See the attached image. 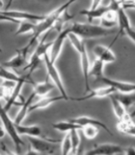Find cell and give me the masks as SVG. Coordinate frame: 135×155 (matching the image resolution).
Masks as SVG:
<instances>
[{
	"label": "cell",
	"instance_id": "1",
	"mask_svg": "<svg viewBox=\"0 0 135 155\" xmlns=\"http://www.w3.org/2000/svg\"><path fill=\"white\" fill-rule=\"evenodd\" d=\"M70 28L71 33L80 37L82 40L83 39L106 37L115 33L113 29H106L101 27L100 25H96V24H91V23L75 22L74 24H71Z\"/></svg>",
	"mask_w": 135,
	"mask_h": 155
},
{
	"label": "cell",
	"instance_id": "2",
	"mask_svg": "<svg viewBox=\"0 0 135 155\" xmlns=\"http://www.w3.org/2000/svg\"><path fill=\"white\" fill-rule=\"evenodd\" d=\"M49 32H46V34L41 37L42 39H40L37 47L35 48L31 53V56L29 58L28 62L26 63V65L24 66V71H29L28 76H30L33 74L34 72L36 71V69L38 68V66L40 65V63L42 61V59H43V56H45L46 53H47L49 51V48L52 45V42H46V38H47V36L49 35Z\"/></svg>",
	"mask_w": 135,
	"mask_h": 155
},
{
	"label": "cell",
	"instance_id": "3",
	"mask_svg": "<svg viewBox=\"0 0 135 155\" xmlns=\"http://www.w3.org/2000/svg\"><path fill=\"white\" fill-rule=\"evenodd\" d=\"M0 120H1V123L4 126L5 130H6V134H8L9 137L13 140L17 149V153L19 154L21 152V148L24 147V142L17 133V125L14 123V121L11 119L10 115L8 114V111L4 110L1 104H0Z\"/></svg>",
	"mask_w": 135,
	"mask_h": 155
},
{
	"label": "cell",
	"instance_id": "4",
	"mask_svg": "<svg viewBox=\"0 0 135 155\" xmlns=\"http://www.w3.org/2000/svg\"><path fill=\"white\" fill-rule=\"evenodd\" d=\"M43 60H45V63H46L47 78L52 81V84L57 87V89L59 90V92L61 93V96L63 97V98H64L66 101L70 100V97L68 96V93H67L66 88H65L64 82H63L62 77H61L60 73L56 68L54 63L50 62L49 57H48V52L46 53L45 56H43Z\"/></svg>",
	"mask_w": 135,
	"mask_h": 155
},
{
	"label": "cell",
	"instance_id": "5",
	"mask_svg": "<svg viewBox=\"0 0 135 155\" xmlns=\"http://www.w3.org/2000/svg\"><path fill=\"white\" fill-rule=\"evenodd\" d=\"M25 84H35V82H33V81L30 80V76H28V75L22 76V79L17 82L16 88L14 89V91L9 95V97L6 99V101H7L6 104L3 106L4 110L6 111H8L14 105H20L21 106L24 103V101L25 100L22 99V97L20 95V92L23 88V85Z\"/></svg>",
	"mask_w": 135,
	"mask_h": 155
},
{
	"label": "cell",
	"instance_id": "6",
	"mask_svg": "<svg viewBox=\"0 0 135 155\" xmlns=\"http://www.w3.org/2000/svg\"><path fill=\"white\" fill-rule=\"evenodd\" d=\"M109 2H102V1H93L92 5L89 9L82 10L79 12L80 15L85 16L88 21L91 22L92 21H94L96 18H101L103 17V15L109 11Z\"/></svg>",
	"mask_w": 135,
	"mask_h": 155
},
{
	"label": "cell",
	"instance_id": "7",
	"mask_svg": "<svg viewBox=\"0 0 135 155\" xmlns=\"http://www.w3.org/2000/svg\"><path fill=\"white\" fill-rule=\"evenodd\" d=\"M70 32H71L70 27L63 29L61 32H59L55 40L52 42V45L49 48V51H48V57H49L50 62L55 64L56 60L59 58L62 52V50H63L64 43L66 41V39L68 38V35H69Z\"/></svg>",
	"mask_w": 135,
	"mask_h": 155
},
{
	"label": "cell",
	"instance_id": "8",
	"mask_svg": "<svg viewBox=\"0 0 135 155\" xmlns=\"http://www.w3.org/2000/svg\"><path fill=\"white\" fill-rule=\"evenodd\" d=\"M17 131L20 137L21 136H27V137H32V138H40V139L46 140L48 142L53 143H61V140H53L51 138L46 137V135L42 134L41 127L38 125L19 124V125H17Z\"/></svg>",
	"mask_w": 135,
	"mask_h": 155
},
{
	"label": "cell",
	"instance_id": "9",
	"mask_svg": "<svg viewBox=\"0 0 135 155\" xmlns=\"http://www.w3.org/2000/svg\"><path fill=\"white\" fill-rule=\"evenodd\" d=\"M124 149L119 144L115 143H100L87 151L85 155H118L124 153Z\"/></svg>",
	"mask_w": 135,
	"mask_h": 155
},
{
	"label": "cell",
	"instance_id": "10",
	"mask_svg": "<svg viewBox=\"0 0 135 155\" xmlns=\"http://www.w3.org/2000/svg\"><path fill=\"white\" fill-rule=\"evenodd\" d=\"M0 15L8 18H11L14 21H28L34 23H38L42 21L45 16H41V15H35L27 12H22V11H9V10H5V11H0Z\"/></svg>",
	"mask_w": 135,
	"mask_h": 155
},
{
	"label": "cell",
	"instance_id": "11",
	"mask_svg": "<svg viewBox=\"0 0 135 155\" xmlns=\"http://www.w3.org/2000/svg\"><path fill=\"white\" fill-rule=\"evenodd\" d=\"M99 81H101L103 84H105V85L111 86L112 88H114L116 93L128 94V93H133V92H135V84H133V82L116 81V80H112V79H109V78H105V77L100 78Z\"/></svg>",
	"mask_w": 135,
	"mask_h": 155
},
{
	"label": "cell",
	"instance_id": "12",
	"mask_svg": "<svg viewBox=\"0 0 135 155\" xmlns=\"http://www.w3.org/2000/svg\"><path fill=\"white\" fill-rule=\"evenodd\" d=\"M29 138V143H30V147L34 149L35 151L39 152L40 154L45 153V154H49L51 155L53 152L55 151V144L48 142L46 140L40 139V138Z\"/></svg>",
	"mask_w": 135,
	"mask_h": 155
},
{
	"label": "cell",
	"instance_id": "13",
	"mask_svg": "<svg viewBox=\"0 0 135 155\" xmlns=\"http://www.w3.org/2000/svg\"><path fill=\"white\" fill-rule=\"evenodd\" d=\"M116 94V91L114 88H112L111 86L105 85L99 88L90 90L86 93V95L81 96V97H74V98H70L71 100L74 101H86L90 100L93 98H103V97H110L111 95Z\"/></svg>",
	"mask_w": 135,
	"mask_h": 155
},
{
	"label": "cell",
	"instance_id": "14",
	"mask_svg": "<svg viewBox=\"0 0 135 155\" xmlns=\"http://www.w3.org/2000/svg\"><path fill=\"white\" fill-rule=\"evenodd\" d=\"M117 18H118V22H117V25H118V32L116 34V37L115 39L111 43V45L109 47H111L113 44L118 40V38L121 36H124L125 35V32L127 30H128L129 28H131V22H130L129 18L127 15V12L125 10L121 7L118 11H117Z\"/></svg>",
	"mask_w": 135,
	"mask_h": 155
},
{
	"label": "cell",
	"instance_id": "15",
	"mask_svg": "<svg viewBox=\"0 0 135 155\" xmlns=\"http://www.w3.org/2000/svg\"><path fill=\"white\" fill-rule=\"evenodd\" d=\"M70 121H71L72 123L77 124L81 126V127H84V126L87 125H91V126H96V127L103 129L104 131H106L110 136H113V133L111 132L110 128L108 127L105 123H103L102 121H100L99 119H96L94 117H91V116H87V115H83V116H79V117H75V118H71L70 119Z\"/></svg>",
	"mask_w": 135,
	"mask_h": 155
},
{
	"label": "cell",
	"instance_id": "16",
	"mask_svg": "<svg viewBox=\"0 0 135 155\" xmlns=\"http://www.w3.org/2000/svg\"><path fill=\"white\" fill-rule=\"evenodd\" d=\"M94 54L96 57L105 63H113L116 60V55L111 50L110 47H106L103 45H96L94 47Z\"/></svg>",
	"mask_w": 135,
	"mask_h": 155
},
{
	"label": "cell",
	"instance_id": "17",
	"mask_svg": "<svg viewBox=\"0 0 135 155\" xmlns=\"http://www.w3.org/2000/svg\"><path fill=\"white\" fill-rule=\"evenodd\" d=\"M80 65H81V71H82V75H83L84 78V81H85V87H86V93L88 91H90V82H89V71H90V58L88 55V51H87L86 47L83 48L80 53Z\"/></svg>",
	"mask_w": 135,
	"mask_h": 155
},
{
	"label": "cell",
	"instance_id": "18",
	"mask_svg": "<svg viewBox=\"0 0 135 155\" xmlns=\"http://www.w3.org/2000/svg\"><path fill=\"white\" fill-rule=\"evenodd\" d=\"M61 100H65L61 95L55 96V97H46V96L42 97V98H39L38 100H36L30 106V108H29V113H32V111L37 110L46 109L48 107H50L53 103H55L57 101H61Z\"/></svg>",
	"mask_w": 135,
	"mask_h": 155
},
{
	"label": "cell",
	"instance_id": "19",
	"mask_svg": "<svg viewBox=\"0 0 135 155\" xmlns=\"http://www.w3.org/2000/svg\"><path fill=\"white\" fill-rule=\"evenodd\" d=\"M26 54L24 53L21 50H17L16 51V54H14L11 59L6 61L3 64H1L4 68H7L9 70H14V69H17V68L23 66L26 63Z\"/></svg>",
	"mask_w": 135,
	"mask_h": 155
},
{
	"label": "cell",
	"instance_id": "20",
	"mask_svg": "<svg viewBox=\"0 0 135 155\" xmlns=\"http://www.w3.org/2000/svg\"><path fill=\"white\" fill-rule=\"evenodd\" d=\"M54 86L55 85L52 84V81L48 78H46L43 81L34 84L33 92L36 94V98H42V97H46L49 92H51Z\"/></svg>",
	"mask_w": 135,
	"mask_h": 155
},
{
	"label": "cell",
	"instance_id": "21",
	"mask_svg": "<svg viewBox=\"0 0 135 155\" xmlns=\"http://www.w3.org/2000/svg\"><path fill=\"white\" fill-rule=\"evenodd\" d=\"M35 98H36V94L34 93V92H32V94L28 97V99L24 101V103L20 107V110H18L17 114L16 115V118L14 120L16 125L22 124L24 119L26 118L27 114H29V108H30V106L33 104V101Z\"/></svg>",
	"mask_w": 135,
	"mask_h": 155
},
{
	"label": "cell",
	"instance_id": "22",
	"mask_svg": "<svg viewBox=\"0 0 135 155\" xmlns=\"http://www.w3.org/2000/svg\"><path fill=\"white\" fill-rule=\"evenodd\" d=\"M109 98L111 100V105H112L113 111L118 121H122L127 118H130L129 114H127V110L124 108V105L121 103L117 98H116L115 95H111Z\"/></svg>",
	"mask_w": 135,
	"mask_h": 155
},
{
	"label": "cell",
	"instance_id": "23",
	"mask_svg": "<svg viewBox=\"0 0 135 155\" xmlns=\"http://www.w3.org/2000/svg\"><path fill=\"white\" fill-rule=\"evenodd\" d=\"M99 21H100L101 27L106 28V29H113L117 25V22H118L117 13L109 9V11L106 12Z\"/></svg>",
	"mask_w": 135,
	"mask_h": 155
},
{
	"label": "cell",
	"instance_id": "24",
	"mask_svg": "<svg viewBox=\"0 0 135 155\" xmlns=\"http://www.w3.org/2000/svg\"><path fill=\"white\" fill-rule=\"evenodd\" d=\"M117 129L120 133L127 136L135 137V123L131 118H127L122 121H118Z\"/></svg>",
	"mask_w": 135,
	"mask_h": 155
},
{
	"label": "cell",
	"instance_id": "25",
	"mask_svg": "<svg viewBox=\"0 0 135 155\" xmlns=\"http://www.w3.org/2000/svg\"><path fill=\"white\" fill-rule=\"evenodd\" d=\"M52 127H53V129L57 130L58 132L66 133V134L70 133V132H71V131H74V130L80 131L82 129L81 126L72 123L71 121H70V120H68V121H58V122L53 123Z\"/></svg>",
	"mask_w": 135,
	"mask_h": 155
},
{
	"label": "cell",
	"instance_id": "26",
	"mask_svg": "<svg viewBox=\"0 0 135 155\" xmlns=\"http://www.w3.org/2000/svg\"><path fill=\"white\" fill-rule=\"evenodd\" d=\"M104 63L100 61L98 58H96L94 60L93 64L90 66L89 71V77H95L96 79L99 80L100 78L104 77L103 75V69H104Z\"/></svg>",
	"mask_w": 135,
	"mask_h": 155
},
{
	"label": "cell",
	"instance_id": "27",
	"mask_svg": "<svg viewBox=\"0 0 135 155\" xmlns=\"http://www.w3.org/2000/svg\"><path fill=\"white\" fill-rule=\"evenodd\" d=\"M37 23H34L28 21H21L18 23V28L16 31V33L14 34V36H18V35H23V34H27V33H34L36 29Z\"/></svg>",
	"mask_w": 135,
	"mask_h": 155
},
{
	"label": "cell",
	"instance_id": "28",
	"mask_svg": "<svg viewBox=\"0 0 135 155\" xmlns=\"http://www.w3.org/2000/svg\"><path fill=\"white\" fill-rule=\"evenodd\" d=\"M67 39H69L71 45L74 47L75 51L78 52V53H80L82 51H83V48L86 47L84 41L82 40L80 37H78L77 35H75V34L71 33V32L69 33V35H68V38Z\"/></svg>",
	"mask_w": 135,
	"mask_h": 155
},
{
	"label": "cell",
	"instance_id": "29",
	"mask_svg": "<svg viewBox=\"0 0 135 155\" xmlns=\"http://www.w3.org/2000/svg\"><path fill=\"white\" fill-rule=\"evenodd\" d=\"M114 95L116 96V98L124 105V107L127 110H128L129 107H131L132 105L135 104V92H133V93H128V94L116 93Z\"/></svg>",
	"mask_w": 135,
	"mask_h": 155
},
{
	"label": "cell",
	"instance_id": "30",
	"mask_svg": "<svg viewBox=\"0 0 135 155\" xmlns=\"http://www.w3.org/2000/svg\"><path fill=\"white\" fill-rule=\"evenodd\" d=\"M71 143V155H75L79 147H80V136L78 130H74L69 133Z\"/></svg>",
	"mask_w": 135,
	"mask_h": 155
},
{
	"label": "cell",
	"instance_id": "31",
	"mask_svg": "<svg viewBox=\"0 0 135 155\" xmlns=\"http://www.w3.org/2000/svg\"><path fill=\"white\" fill-rule=\"evenodd\" d=\"M0 79L2 81L4 80H9V81H19L22 79V76H18L12 70H9L7 68L2 67L0 69Z\"/></svg>",
	"mask_w": 135,
	"mask_h": 155
},
{
	"label": "cell",
	"instance_id": "32",
	"mask_svg": "<svg viewBox=\"0 0 135 155\" xmlns=\"http://www.w3.org/2000/svg\"><path fill=\"white\" fill-rule=\"evenodd\" d=\"M99 129V128L96 127V126L87 125V126H84V127H82L81 131H82V133H83L84 137L87 140H93L96 137V136H98Z\"/></svg>",
	"mask_w": 135,
	"mask_h": 155
},
{
	"label": "cell",
	"instance_id": "33",
	"mask_svg": "<svg viewBox=\"0 0 135 155\" xmlns=\"http://www.w3.org/2000/svg\"><path fill=\"white\" fill-rule=\"evenodd\" d=\"M61 151L62 155H71V143L69 133H67L64 139L61 140Z\"/></svg>",
	"mask_w": 135,
	"mask_h": 155
},
{
	"label": "cell",
	"instance_id": "34",
	"mask_svg": "<svg viewBox=\"0 0 135 155\" xmlns=\"http://www.w3.org/2000/svg\"><path fill=\"white\" fill-rule=\"evenodd\" d=\"M17 81H9V80H4L2 81V84H0L3 88L6 90L7 93L10 95L14 91V89L16 88V85H17ZM9 97V96H8Z\"/></svg>",
	"mask_w": 135,
	"mask_h": 155
},
{
	"label": "cell",
	"instance_id": "35",
	"mask_svg": "<svg viewBox=\"0 0 135 155\" xmlns=\"http://www.w3.org/2000/svg\"><path fill=\"white\" fill-rule=\"evenodd\" d=\"M1 148L3 150V152L5 153V155H17V152H14L12 149H10L4 143H1Z\"/></svg>",
	"mask_w": 135,
	"mask_h": 155
},
{
	"label": "cell",
	"instance_id": "36",
	"mask_svg": "<svg viewBox=\"0 0 135 155\" xmlns=\"http://www.w3.org/2000/svg\"><path fill=\"white\" fill-rule=\"evenodd\" d=\"M125 35H127L133 43H135V29L134 28L131 27V28H129L128 30H127Z\"/></svg>",
	"mask_w": 135,
	"mask_h": 155
},
{
	"label": "cell",
	"instance_id": "37",
	"mask_svg": "<svg viewBox=\"0 0 135 155\" xmlns=\"http://www.w3.org/2000/svg\"><path fill=\"white\" fill-rule=\"evenodd\" d=\"M0 21H8V22H12V23H19V21H14V19H13L11 18L2 16V15H0Z\"/></svg>",
	"mask_w": 135,
	"mask_h": 155
},
{
	"label": "cell",
	"instance_id": "38",
	"mask_svg": "<svg viewBox=\"0 0 135 155\" xmlns=\"http://www.w3.org/2000/svg\"><path fill=\"white\" fill-rule=\"evenodd\" d=\"M9 94L6 92V90H5L3 87L0 85V100H6L8 98Z\"/></svg>",
	"mask_w": 135,
	"mask_h": 155
},
{
	"label": "cell",
	"instance_id": "39",
	"mask_svg": "<svg viewBox=\"0 0 135 155\" xmlns=\"http://www.w3.org/2000/svg\"><path fill=\"white\" fill-rule=\"evenodd\" d=\"M124 155H135V147H128L127 149H124Z\"/></svg>",
	"mask_w": 135,
	"mask_h": 155
},
{
	"label": "cell",
	"instance_id": "40",
	"mask_svg": "<svg viewBox=\"0 0 135 155\" xmlns=\"http://www.w3.org/2000/svg\"><path fill=\"white\" fill-rule=\"evenodd\" d=\"M5 135H6V130H5L4 126L1 123V124H0V140L3 139L5 137Z\"/></svg>",
	"mask_w": 135,
	"mask_h": 155
},
{
	"label": "cell",
	"instance_id": "41",
	"mask_svg": "<svg viewBox=\"0 0 135 155\" xmlns=\"http://www.w3.org/2000/svg\"><path fill=\"white\" fill-rule=\"evenodd\" d=\"M25 155H41L39 152H37V151H35L34 149H32L31 147L29 148L28 150H27V152L25 153Z\"/></svg>",
	"mask_w": 135,
	"mask_h": 155
},
{
	"label": "cell",
	"instance_id": "42",
	"mask_svg": "<svg viewBox=\"0 0 135 155\" xmlns=\"http://www.w3.org/2000/svg\"><path fill=\"white\" fill-rule=\"evenodd\" d=\"M75 155H85L84 154V152H83V147H79V148H78V150H77V152L75 153Z\"/></svg>",
	"mask_w": 135,
	"mask_h": 155
},
{
	"label": "cell",
	"instance_id": "43",
	"mask_svg": "<svg viewBox=\"0 0 135 155\" xmlns=\"http://www.w3.org/2000/svg\"><path fill=\"white\" fill-rule=\"evenodd\" d=\"M129 117L131 118V119H132L133 117H135V110H134L132 111L131 114H129Z\"/></svg>",
	"mask_w": 135,
	"mask_h": 155
},
{
	"label": "cell",
	"instance_id": "44",
	"mask_svg": "<svg viewBox=\"0 0 135 155\" xmlns=\"http://www.w3.org/2000/svg\"><path fill=\"white\" fill-rule=\"evenodd\" d=\"M4 6V3L2 1H0V11H2V8Z\"/></svg>",
	"mask_w": 135,
	"mask_h": 155
},
{
	"label": "cell",
	"instance_id": "45",
	"mask_svg": "<svg viewBox=\"0 0 135 155\" xmlns=\"http://www.w3.org/2000/svg\"><path fill=\"white\" fill-rule=\"evenodd\" d=\"M0 52H2V48H0Z\"/></svg>",
	"mask_w": 135,
	"mask_h": 155
},
{
	"label": "cell",
	"instance_id": "46",
	"mask_svg": "<svg viewBox=\"0 0 135 155\" xmlns=\"http://www.w3.org/2000/svg\"><path fill=\"white\" fill-rule=\"evenodd\" d=\"M2 67H3V66H2L1 64H0V69H1V68H2Z\"/></svg>",
	"mask_w": 135,
	"mask_h": 155
},
{
	"label": "cell",
	"instance_id": "47",
	"mask_svg": "<svg viewBox=\"0 0 135 155\" xmlns=\"http://www.w3.org/2000/svg\"><path fill=\"white\" fill-rule=\"evenodd\" d=\"M0 155H1V154H0Z\"/></svg>",
	"mask_w": 135,
	"mask_h": 155
}]
</instances>
